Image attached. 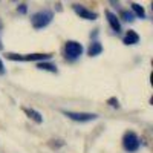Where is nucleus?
Instances as JSON below:
<instances>
[{
  "label": "nucleus",
  "mask_w": 153,
  "mask_h": 153,
  "mask_svg": "<svg viewBox=\"0 0 153 153\" xmlns=\"http://www.w3.org/2000/svg\"><path fill=\"white\" fill-rule=\"evenodd\" d=\"M52 17H54V14H52L51 11H48V9L38 11V12H35V14L31 17L32 26H34L35 29H43V28L48 26L51 22H52Z\"/></svg>",
  "instance_id": "1"
},
{
  "label": "nucleus",
  "mask_w": 153,
  "mask_h": 153,
  "mask_svg": "<svg viewBox=\"0 0 153 153\" xmlns=\"http://www.w3.org/2000/svg\"><path fill=\"white\" fill-rule=\"evenodd\" d=\"M123 147L127 152H136L139 149V138L135 132H126L123 136Z\"/></svg>",
  "instance_id": "2"
},
{
  "label": "nucleus",
  "mask_w": 153,
  "mask_h": 153,
  "mask_svg": "<svg viewBox=\"0 0 153 153\" xmlns=\"http://www.w3.org/2000/svg\"><path fill=\"white\" fill-rule=\"evenodd\" d=\"M63 113H65L69 120L80 121V123L94 121V120L98 118V115H97V113H89V112H71V110H63Z\"/></svg>",
  "instance_id": "3"
},
{
  "label": "nucleus",
  "mask_w": 153,
  "mask_h": 153,
  "mask_svg": "<svg viewBox=\"0 0 153 153\" xmlns=\"http://www.w3.org/2000/svg\"><path fill=\"white\" fill-rule=\"evenodd\" d=\"M65 54L69 60H75V58H78L81 54H83V46L81 43L78 42H74V40H69L65 46Z\"/></svg>",
  "instance_id": "4"
},
{
  "label": "nucleus",
  "mask_w": 153,
  "mask_h": 153,
  "mask_svg": "<svg viewBox=\"0 0 153 153\" xmlns=\"http://www.w3.org/2000/svg\"><path fill=\"white\" fill-rule=\"evenodd\" d=\"M6 57L9 58V60H25V61H46V60H49L51 57V54H29V55H25V57H22V55H17V54H6Z\"/></svg>",
  "instance_id": "5"
},
{
  "label": "nucleus",
  "mask_w": 153,
  "mask_h": 153,
  "mask_svg": "<svg viewBox=\"0 0 153 153\" xmlns=\"http://www.w3.org/2000/svg\"><path fill=\"white\" fill-rule=\"evenodd\" d=\"M74 11L78 14L81 19H86V20H95L98 16L95 14V12L92 11H89L87 8H84L83 5H74Z\"/></svg>",
  "instance_id": "6"
},
{
  "label": "nucleus",
  "mask_w": 153,
  "mask_h": 153,
  "mask_svg": "<svg viewBox=\"0 0 153 153\" xmlns=\"http://www.w3.org/2000/svg\"><path fill=\"white\" fill-rule=\"evenodd\" d=\"M106 17H107V22H109V25H110V28L118 34V32L121 31V25H120L118 17L115 16L113 12H110V11H106Z\"/></svg>",
  "instance_id": "7"
},
{
  "label": "nucleus",
  "mask_w": 153,
  "mask_h": 153,
  "mask_svg": "<svg viewBox=\"0 0 153 153\" xmlns=\"http://www.w3.org/2000/svg\"><path fill=\"white\" fill-rule=\"evenodd\" d=\"M23 112L26 113L31 120H34L37 124H42V123H43V117H42V115L38 113L37 110H34V109H28V107H23Z\"/></svg>",
  "instance_id": "8"
},
{
  "label": "nucleus",
  "mask_w": 153,
  "mask_h": 153,
  "mask_svg": "<svg viewBox=\"0 0 153 153\" xmlns=\"http://www.w3.org/2000/svg\"><path fill=\"white\" fill-rule=\"evenodd\" d=\"M101 52H103V46H101L100 42L91 43V46H89V49H87V54L91 55V57H97V55H100Z\"/></svg>",
  "instance_id": "9"
},
{
  "label": "nucleus",
  "mask_w": 153,
  "mask_h": 153,
  "mask_svg": "<svg viewBox=\"0 0 153 153\" xmlns=\"http://www.w3.org/2000/svg\"><path fill=\"white\" fill-rule=\"evenodd\" d=\"M139 42V35L135 32V31H127V34H126V37H124V43L126 45H136Z\"/></svg>",
  "instance_id": "10"
},
{
  "label": "nucleus",
  "mask_w": 153,
  "mask_h": 153,
  "mask_svg": "<svg viewBox=\"0 0 153 153\" xmlns=\"http://www.w3.org/2000/svg\"><path fill=\"white\" fill-rule=\"evenodd\" d=\"M37 68L42 69V71H49V72L57 74V66H55V65H51V63H48V61H40V63H37Z\"/></svg>",
  "instance_id": "11"
},
{
  "label": "nucleus",
  "mask_w": 153,
  "mask_h": 153,
  "mask_svg": "<svg viewBox=\"0 0 153 153\" xmlns=\"http://www.w3.org/2000/svg\"><path fill=\"white\" fill-rule=\"evenodd\" d=\"M130 6H132L133 12H135V14H136L138 17H141V19H146V11H144V8H143L141 5H138V3H132Z\"/></svg>",
  "instance_id": "12"
},
{
  "label": "nucleus",
  "mask_w": 153,
  "mask_h": 153,
  "mask_svg": "<svg viewBox=\"0 0 153 153\" xmlns=\"http://www.w3.org/2000/svg\"><path fill=\"white\" fill-rule=\"evenodd\" d=\"M123 19L126 20V22H132L133 20V14H132V12H129V11H123Z\"/></svg>",
  "instance_id": "13"
},
{
  "label": "nucleus",
  "mask_w": 153,
  "mask_h": 153,
  "mask_svg": "<svg viewBox=\"0 0 153 153\" xmlns=\"http://www.w3.org/2000/svg\"><path fill=\"white\" fill-rule=\"evenodd\" d=\"M17 11L20 12V14H26V11H28V5H26V3H22V5H19Z\"/></svg>",
  "instance_id": "14"
},
{
  "label": "nucleus",
  "mask_w": 153,
  "mask_h": 153,
  "mask_svg": "<svg viewBox=\"0 0 153 153\" xmlns=\"http://www.w3.org/2000/svg\"><path fill=\"white\" fill-rule=\"evenodd\" d=\"M107 103H109L112 107H120V103H118V100H117V98H109Z\"/></svg>",
  "instance_id": "15"
},
{
  "label": "nucleus",
  "mask_w": 153,
  "mask_h": 153,
  "mask_svg": "<svg viewBox=\"0 0 153 153\" xmlns=\"http://www.w3.org/2000/svg\"><path fill=\"white\" fill-rule=\"evenodd\" d=\"M0 74H5V66H3V61L0 60Z\"/></svg>",
  "instance_id": "16"
},
{
  "label": "nucleus",
  "mask_w": 153,
  "mask_h": 153,
  "mask_svg": "<svg viewBox=\"0 0 153 153\" xmlns=\"http://www.w3.org/2000/svg\"><path fill=\"white\" fill-rule=\"evenodd\" d=\"M2 26H3V23H2V20H0V29H2Z\"/></svg>",
  "instance_id": "17"
},
{
  "label": "nucleus",
  "mask_w": 153,
  "mask_h": 153,
  "mask_svg": "<svg viewBox=\"0 0 153 153\" xmlns=\"http://www.w3.org/2000/svg\"><path fill=\"white\" fill-rule=\"evenodd\" d=\"M2 48H3V46H2V42H0V51H2Z\"/></svg>",
  "instance_id": "18"
}]
</instances>
